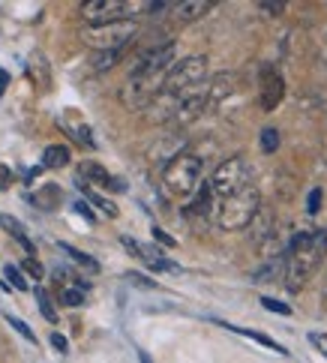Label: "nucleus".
Wrapping results in <instances>:
<instances>
[{
  "label": "nucleus",
  "instance_id": "f257e3e1",
  "mask_svg": "<svg viewBox=\"0 0 327 363\" xmlns=\"http://www.w3.org/2000/svg\"><path fill=\"white\" fill-rule=\"evenodd\" d=\"M327 252V235L324 231H304L289 243V262H285V289L300 291L309 282V277L318 270L321 258Z\"/></svg>",
  "mask_w": 327,
  "mask_h": 363
},
{
  "label": "nucleus",
  "instance_id": "f03ea898",
  "mask_svg": "<svg viewBox=\"0 0 327 363\" xmlns=\"http://www.w3.org/2000/svg\"><path fill=\"white\" fill-rule=\"evenodd\" d=\"M261 207V196L255 186H243L240 192L222 199L216 207V223L226 231H240L250 225V219L255 216V211Z\"/></svg>",
  "mask_w": 327,
  "mask_h": 363
},
{
  "label": "nucleus",
  "instance_id": "7ed1b4c3",
  "mask_svg": "<svg viewBox=\"0 0 327 363\" xmlns=\"http://www.w3.org/2000/svg\"><path fill=\"white\" fill-rule=\"evenodd\" d=\"M138 24L129 21H109V24H94V28L82 30V43L90 45L94 51H121L135 40Z\"/></svg>",
  "mask_w": 327,
  "mask_h": 363
},
{
  "label": "nucleus",
  "instance_id": "20e7f679",
  "mask_svg": "<svg viewBox=\"0 0 327 363\" xmlns=\"http://www.w3.org/2000/svg\"><path fill=\"white\" fill-rule=\"evenodd\" d=\"M162 184L177 199L192 196V192L199 189V184H201V160L192 157V153H180L177 160H172L165 165Z\"/></svg>",
  "mask_w": 327,
  "mask_h": 363
},
{
  "label": "nucleus",
  "instance_id": "39448f33",
  "mask_svg": "<svg viewBox=\"0 0 327 363\" xmlns=\"http://www.w3.org/2000/svg\"><path fill=\"white\" fill-rule=\"evenodd\" d=\"M204 82H207V57L204 55H189V57H183L177 67H172L165 72L162 90L177 94V96H187L189 90H195Z\"/></svg>",
  "mask_w": 327,
  "mask_h": 363
},
{
  "label": "nucleus",
  "instance_id": "423d86ee",
  "mask_svg": "<svg viewBox=\"0 0 327 363\" xmlns=\"http://www.w3.org/2000/svg\"><path fill=\"white\" fill-rule=\"evenodd\" d=\"M207 186H211V192L219 201L228 199L234 192H240L243 186H250V165H246L243 157H228L226 162L216 165V172L207 180Z\"/></svg>",
  "mask_w": 327,
  "mask_h": 363
},
{
  "label": "nucleus",
  "instance_id": "0eeeda50",
  "mask_svg": "<svg viewBox=\"0 0 327 363\" xmlns=\"http://www.w3.org/2000/svg\"><path fill=\"white\" fill-rule=\"evenodd\" d=\"M174 43H162L156 48H148L145 55H138L133 72H129V82H165V72L172 69V60H174Z\"/></svg>",
  "mask_w": 327,
  "mask_h": 363
},
{
  "label": "nucleus",
  "instance_id": "6e6552de",
  "mask_svg": "<svg viewBox=\"0 0 327 363\" xmlns=\"http://www.w3.org/2000/svg\"><path fill=\"white\" fill-rule=\"evenodd\" d=\"M180 99H183V96H177V94H168V90H160V94H156V96L148 102V108H145L148 121H150V123H156V126L172 123L174 111H177V106H180Z\"/></svg>",
  "mask_w": 327,
  "mask_h": 363
},
{
  "label": "nucleus",
  "instance_id": "1a4fd4ad",
  "mask_svg": "<svg viewBox=\"0 0 327 363\" xmlns=\"http://www.w3.org/2000/svg\"><path fill=\"white\" fill-rule=\"evenodd\" d=\"M204 111H207L204 90H201V94H187V96L180 99V106H177V111H174L172 123H174V126H180V129H187V126H192L195 121H199Z\"/></svg>",
  "mask_w": 327,
  "mask_h": 363
},
{
  "label": "nucleus",
  "instance_id": "9d476101",
  "mask_svg": "<svg viewBox=\"0 0 327 363\" xmlns=\"http://www.w3.org/2000/svg\"><path fill=\"white\" fill-rule=\"evenodd\" d=\"M285 96V82L279 72H273L265 67V72H261V108L265 111H273L282 102Z\"/></svg>",
  "mask_w": 327,
  "mask_h": 363
},
{
  "label": "nucleus",
  "instance_id": "9b49d317",
  "mask_svg": "<svg viewBox=\"0 0 327 363\" xmlns=\"http://www.w3.org/2000/svg\"><path fill=\"white\" fill-rule=\"evenodd\" d=\"M273 223H277V219H273L270 207H258L255 216L250 219V225H246V228H250V240L255 246H265L267 240H273V238H277V225H273Z\"/></svg>",
  "mask_w": 327,
  "mask_h": 363
},
{
  "label": "nucleus",
  "instance_id": "f8f14e48",
  "mask_svg": "<svg viewBox=\"0 0 327 363\" xmlns=\"http://www.w3.org/2000/svg\"><path fill=\"white\" fill-rule=\"evenodd\" d=\"M234 90H238V75L234 72H219L216 79L207 82V90H204V99H207V108H216L219 102H226Z\"/></svg>",
  "mask_w": 327,
  "mask_h": 363
},
{
  "label": "nucleus",
  "instance_id": "ddd939ff",
  "mask_svg": "<svg viewBox=\"0 0 327 363\" xmlns=\"http://www.w3.org/2000/svg\"><path fill=\"white\" fill-rule=\"evenodd\" d=\"M78 174L84 177L82 184L109 186V189H114V192H123V189H126V184H123V180H114V177L106 172V168H102L99 162H94V160H87V162H82V165H78Z\"/></svg>",
  "mask_w": 327,
  "mask_h": 363
},
{
  "label": "nucleus",
  "instance_id": "4468645a",
  "mask_svg": "<svg viewBox=\"0 0 327 363\" xmlns=\"http://www.w3.org/2000/svg\"><path fill=\"white\" fill-rule=\"evenodd\" d=\"M180 147H183V138H172V135H165L162 141H156V145L150 147V157L153 160H165V165L172 162V160H177L180 157Z\"/></svg>",
  "mask_w": 327,
  "mask_h": 363
},
{
  "label": "nucleus",
  "instance_id": "2eb2a0df",
  "mask_svg": "<svg viewBox=\"0 0 327 363\" xmlns=\"http://www.w3.org/2000/svg\"><path fill=\"white\" fill-rule=\"evenodd\" d=\"M211 6H214L211 0H183V4L174 6V18L177 21H195V18H201Z\"/></svg>",
  "mask_w": 327,
  "mask_h": 363
},
{
  "label": "nucleus",
  "instance_id": "dca6fc26",
  "mask_svg": "<svg viewBox=\"0 0 327 363\" xmlns=\"http://www.w3.org/2000/svg\"><path fill=\"white\" fill-rule=\"evenodd\" d=\"M0 225H4V231H6V235H12V238H16V240L24 246V252H28V255H33V252H36V250H33V243H31V238H28V231L21 228V223H18L16 216H9V213H0Z\"/></svg>",
  "mask_w": 327,
  "mask_h": 363
},
{
  "label": "nucleus",
  "instance_id": "f3484780",
  "mask_svg": "<svg viewBox=\"0 0 327 363\" xmlns=\"http://www.w3.org/2000/svg\"><path fill=\"white\" fill-rule=\"evenodd\" d=\"M214 211V192L207 184H199V189H195V201L189 204V213L195 216H207Z\"/></svg>",
  "mask_w": 327,
  "mask_h": 363
},
{
  "label": "nucleus",
  "instance_id": "a211bd4d",
  "mask_svg": "<svg viewBox=\"0 0 327 363\" xmlns=\"http://www.w3.org/2000/svg\"><path fill=\"white\" fill-rule=\"evenodd\" d=\"M43 165L45 168H63V165H70V150L63 147V145H51V147H45V153H43Z\"/></svg>",
  "mask_w": 327,
  "mask_h": 363
},
{
  "label": "nucleus",
  "instance_id": "6ab92c4d",
  "mask_svg": "<svg viewBox=\"0 0 327 363\" xmlns=\"http://www.w3.org/2000/svg\"><path fill=\"white\" fill-rule=\"evenodd\" d=\"M121 57H123V48H121V51H96L94 69H96V72H106V69L117 67V63H121Z\"/></svg>",
  "mask_w": 327,
  "mask_h": 363
},
{
  "label": "nucleus",
  "instance_id": "aec40b11",
  "mask_svg": "<svg viewBox=\"0 0 327 363\" xmlns=\"http://www.w3.org/2000/svg\"><path fill=\"white\" fill-rule=\"evenodd\" d=\"M60 250H63V252H67V255L72 258V262H75V264H82V267H87V270H90V274H96V270H99V262H96V258H90V255H84V252H78V250H75V246H70V243H60Z\"/></svg>",
  "mask_w": 327,
  "mask_h": 363
},
{
  "label": "nucleus",
  "instance_id": "412c9836",
  "mask_svg": "<svg viewBox=\"0 0 327 363\" xmlns=\"http://www.w3.org/2000/svg\"><path fill=\"white\" fill-rule=\"evenodd\" d=\"M279 129L277 126H265L261 129V153H277L279 150Z\"/></svg>",
  "mask_w": 327,
  "mask_h": 363
},
{
  "label": "nucleus",
  "instance_id": "4be33fe9",
  "mask_svg": "<svg viewBox=\"0 0 327 363\" xmlns=\"http://www.w3.org/2000/svg\"><path fill=\"white\" fill-rule=\"evenodd\" d=\"M67 133L78 141V145H84V147H96V141H94V135H90V126L87 123H72V126H67Z\"/></svg>",
  "mask_w": 327,
  "mask_h": 363
},
{
  "label": "nucleus",
  "instance_id": "5701e85b",
  "mask_svg": "<svg viewBox=\"0 0 327 363\" xmlns=\"http://www.w3.org/2000/svg\"><path fill=\"white\" fill-rule=\"evenodd\" d=\"M31 75H33V79L39 82V84H43V87H48V82H51V72H48V63H45V57H33L31 60Z\"/></svg>",
  "mask_w": 327,
  "mask_h": 363
},
{
  "label": "nucleus",
  "instance_id": "b1692460",
  "mask_svg": "<svg viewBox=\"0 0 327 363\" xmlns=\"http://www.w3.org/2000/svg\"><path fill=\"white\" fill-rule=\"evenodd\" d=\"M78 186H82V189H84V196H87L90 201H94V204L99 207V211H106L109 216H117V207H114V204H111L109 199H102V196H96V192H94V189H90L87 184H78Z\"/></svg>",
  "mask_w": 327,
  "mask_h": 363
},
{
  "label": "nucleus",
  "instance_id": "393cba45",
  "mask_svg": "<svg viewBox=\"0 0 327 363\" xmlns=\"http://www.w3.org/2000/svg\"><path fill=\"white\" fill-rule=\"evenodd\" d=\"M36 303H39V313L45 315V321H51V324H57V313H55V306H51V301H48V294L43 291V289H36Z\"/></svg>",
  "mask_w": 327,
  "mask_h": 363
},
{
  "label": "nucleus",
  "instance_id": "a878e982",
  "mask_svg": "<svg viewBox=\"0 0 327 363\" xmlns=\"http://www.w3.org/2000/svg\"><path fill=\"white\" fill-rule=\"evenodd\" d=\"M6 282L12 285V289H18V291H28V279L21 277V267H16V264H6Z\"/></svg>",
  "mask_w": 327,
  "mask_h": 363
},
{
  "label": "nucleus",
  "instance_id": "bb28decb",
  "mask_svg": "<svg viewBox=\"0 0 327 363\" xmlns=\"http://www.w3.org/2000/svg\"><path fill=\"white\" fill-rule=\"evenodd\" d=\"M60 303L63 306H82L84 303V289H63L60 291Z\"/></svg>",
  "mask_w": 327,
  "mask_h": 363
},
{
  "label": "nucleus",
  "instance_id": "cd10ccee",
  "mask_svg": "<svg viewBox=\"0 0 327 363\" xmlns=\"http://www.w3.org/2000/svg\"><path fill=\"white\" fill-rule=\"evenodd\" d=\"M21 270H28V274H31L33 279H43V277H45V270H43V264H39V262H36V258H33V255H28V258H24V262H21Z\"/></svg>",
  "mask_w": 327,
  "mask_h": 363
},
{
  "label": "nucleus",
  "instance_id": "c85d7f7f",
  "mask_svg": "<svg viewBox=\"0 0 327 363\" xmlns=\"http://www.w3.org/2000/svg\"><path fill=\"white\" fill-rule=\"evenodd\" d=\"M6 321H9V324H12V328H16V330H18L21 336H24V340H31V342H36V336H33V330H31V328H28V324H24L21 318H16V315H9Z\"/></svg>",
  "mask_w": 327,
  "mask_h": 363
},
{
  "label": "nucleus",
  "instance_id": "c756f323",
  "mask_svg": "<svg viewBox=\"0 0 327 363\" xmlns=\"http://www.w3.org/2000/svg\"><path fill=\"white\" fill-rule=\"evenodd\" d=\"M309 342L316 345L318 352H321V354L327 357V336H324V333H309Z\"/></svg>",
  "mask_w": 327,
  "mask_h": 363
},
{
  "label": "nucleus",
  "instance_id": "7c9ffc66",
  "mask_svg": "<svg viewBox=\"0 0 327 363\" xmlns=\"http://www.w3.org/2000/svg\"><path fill=\"white\" fill-rule=\"evenodd\" d=\"M318 204H321V189H312V192H309L306 211H309V213H318Z\"/></svg>",
  "mask_w": 327,
  "mask_h": 363
},
{
  "label": "nucleus",
  "instance_id": "2f4dec72",
  "mask_svg": "<svg viewBox=\"0 0 327 363\" xmlns=\"http://www.w3.org/2000/svg\"><path fill=\"white\" fill-rule=\"evenodd\" d=\"M261 303H265L267 309H273V313H282V315H289V313H292V309L285 306V303H279V301H270V297H265V301H261Z\"/></svg>",
  "mask_w": 327,
  "mask_h": 363
},
{
  "label": "nucleus",
  "instance_id": "473e14b6",
  "mask_svg": "<svg viewBox=\"0 0 327 363\" xmlns=\"http://www.w3.org/2000/svg\"><path fill=\"white\" fill-rule=\"evenodd\" d=\"M9 186H12V168L0 165V189H9Z\"/></svg>",
  "mask_w": 327,
  "mask_h": 363
},
{
  "label": "nucleus",
  "instance_id": "72a5a7b5",
  "mask_svg": "<svg viewBox=\"0 0 327 363\" xmlns=\"http://www.w3.org/2000/svg\"><path fill=\"white\" fill-rule=\"evenodd\" d=\"M261 9L267 12V16H279V12L285 9V4H270V0H265V4H258Z\"/></svg>",
  "mask_w": 327,
  "mask_h": 363
},
{
  "label": "nucleus",
  "instance_id": "f704fd0d",
  "mask_svg": "<svg viewBox=\"0 0 327 363\" xmlns=\"http://www.w3.org/2000/svg\"><path fill=\"white\" fill-rule=\"evenodd\" d=\"M51 345H55L60 354H67V348H70V345H67V340H63L60 333H51Z\"/></svg>",
  "mask_w": 327,
  "mask_h": 363
},
{
  "label": "nucleus",
  "instance_id": "c9c22d12",
  "mask_svg": "<svg viewBox=\"0 0 327 363\" xmlns=\"http://www.w3.org/2000/svg\"><path fill=\"white\" fill-rule=\"evenodd\" d=\"M153 238H156V240H160V243H165V246H174V238H168V235H165V231H162V228H153Z\"/></svg>",
  "mask_w": 327,
  "mask_h": 363
},
{
  "label": "nucleus",
  "instance_id": "e433bc0d",
  "mask_svg": "<svg viewBox=\"0 0 327 363\" xmlns=\"http://www.w3.org/2000/svg\"><path fill=\"white\" fill-rule=\"evenodd\" d=\"M75 211H78V213H84L87 219H94V213L87 211V204H84V201H75Z\"/></svg>",
  "mask_w": 327,
  "mask_h": 363
},
{
  "label": "nucleus",
  "instance_id": "4c0bfd02",
  "mask_svg": "<svg viewBox=\"0 0 327 363\" xmlns=\"http://www.w3.org/2000/svg\"><path fill=\"white\" fill-rule=\"evenodd\" d=\"M6 84H9V72H4V69H0V96H4Z\"/></svg>",
  "mask_w": 327,
  "mask_h": 363
}]
</instances>
